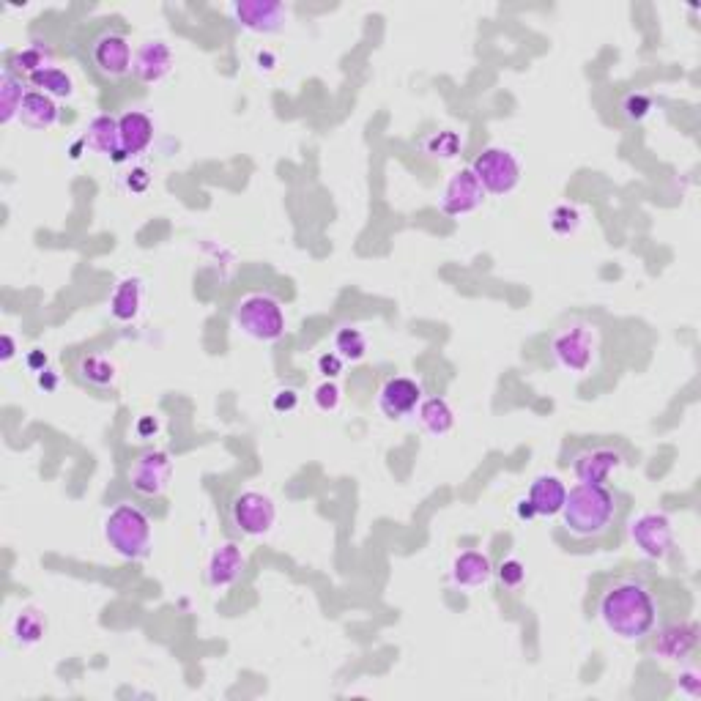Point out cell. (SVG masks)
I'll return each mask as SVG.
<instances>
[{
	"label": "cell",
	"mask_w": 701,
	"mask_h": 701,
	"mask_svg": "<svg viewBox=\"0 0 701 701\" xmlns=\"http://www.w3.org/2000/svg\"><path fill=\"white\" fill-rule=\"evenodd\" d=\"M452 584L458 589H480L493 578V565L482 551H463L452 559Z\"/></svg>",
	"instance_id": "e0dca14e"
},
{
	"label": "cell",
	"mask_w": 701,
	"mask_h": 701,
	"mask_svg": "<svg viewBox=\"0 0 701 701\" xmlns=\"http://www.w3.org/2000/svg\"><path fill=\"white\" fill-rule=\"evenodd\" d=\"M649 113H652V99L644 91H630L619 102V116L625 118L628 124H641Z\"/></svg>",
	"instance_id": "1f68e13d"
},
{
	"label": "cell",
	"mask_w": 701,
	"mask_h": 701,
	"mask_svg": "<svg viewBox=\"0 0 701 701\" xmlns=\"http://www.w3.org/2000/svg\"><path fill=\"white\" fill-rule=\"evenodd\" d=\"M231 14L236 25L252 33L283 31L288 20V9L277 0H241V3H233Z\"/></svg>",
	"instance_id": "7c38bea8"
},
{
	"label": "cell",
	"mask_w": 701,
	"mask_h": 701,
	"mask_svg": "<svg viewBox=\"0 0 701 701\" xmlns=\"http://www.w3.org/2000/svg\"><path fill=\"white\" fill-rule=\"evenodd\" d=\"M173 69V53L165 42H146L135 53V74L143 83H159Z\"/></svg>",
	"instance_id": "ffe728a7"
},
{
	"label": "cell",
	"mask_w": 701,
	"mask_h": 701,
	"mask_svg": "<svg viewBox=\"0 0 701 701\" xmlns=\"http://www.w3.org/2000/svg\"><path fill=\"white\" fill-rule=\"evenodd\" d=\"M597 617L614 639L641 641L652 636L658 625V603L647 581L622 576L603 589L597 600Z\"/></svg>",
	"instance_id": "6da1fadb"
},
{
	"label": "cell",
	"mask_w": 701,
	"mask_h": 701,
	"mask_svg": "<svg viewBox=\"0 0 701 701\" xmlns=\"http://www.w3.org/2000/svg\"><path fill=\"white\" fill-rule=\"evenodd\" d=\"M44 633H47V622L36 608H22L11 622V636L20 647H36L44 639Z\"/></svg>",
	"instance_id": "83f0119b"
},
{
	"label": "cell",
	"mask_w": 701,
	"mask_h": 701,
	"mask_svg": "<svg viewBox=\"0 0 701 701\" xmlns=\"http://www.w3.org/2000/svg\"><path fill=\"white\" fill-rule=\"evenodd\" d=\"M143 310V280L140 277H124L116 285V291L110 296V313L121 324L135 321Z\"/></svg>",
	"instance_id": "603a6c76"
},
{
	"label": "cell",
	"mask_w": 701,
	"mask_h": 701,
	"mask_svg": "<svg viewBox=\"0 0 701 701\" xmlns=\"http://www.w3.org/2000/svg\"><path fill=\"white\" fill-rule=\"evenodd\" d=\"M148 184H151V178H148L146 170H135V173H129V178H126V187L132 189V192H146Z\"/></svg>",
	"instance_id": "f35d334b"
},
{
	"label": "cell",
	"mask_w": 701,
	"mask_h": 701,
	"mask_svg": "<svg viewBox=\"0 0 701 701\" xmlns=\"http://www.w3.org/2000/svg\"><path fill=\"white\" fill-rule=\"evenodd\" d=\"M159 430V425L154 422V417H140L137 419V433L143 436V439H148V436H154Z\"/></svg>",
	"instance_id": "60d3db41"
},
{
	"label": "cell",
	"mask_w": 701,
	"mask_h": 701,
	"mask_svg": "<svg viewBox=\"0 0 701 701\" xmlns=\"http://www.w3.org/2000/svg\"><path fill=\"white\" fill-rule=\"evenodd\" d=\"M677 688H680V693H685V696H691V699H699L701 696V677L699 671L693 669H685L677 677Z\"/></svg>",
	"instance_id": "8d00e7d4"
},
{
	"label": "cell",
	"mask_w": 701,
	"mask_h": 701,
	"mask_svg": "<svg viewBox=\"0 0 701 701\" xmlns=\"http://www.w3.org/2000/svg\"><path fill=\"white\" fill-rule=\"evenodd\" d=\"M335 354L343 359V362H362L367 354V337L362 329L356 326H343L335 332Z\"/></svg>",
	"instance_id": "4dcf8cb0"
},
{
	"label": "cell",
	"mask_w": 701,
	"mask_h": 701,
	"mask_svg": "<svg viewBox=\"0 0 701 701\" xmlns=\"http://www.w3.org/2000/svg\"><path fill=\"white\" fill-rule=\"evenodd\" d=\"M233 321L239 326V332L258 343H277L288 326L283 304L269 293H247L244 299H239L233 310Z\"/></svg>",
	"instance_id": "5b68a950"
},
{
	"label": "cell",
	"mask_w": 701,
	"mask_h": 701,
	"mask_svg": "<svg viewBox=\"0 0 701 701\" xmlns=\"http://www.w3.org/2000/svg\"><path fill=\"white\" fill-rule=\"evenodd\" d=\"M88 58L94 63V69L107 80H124L135 72V53L132 44L124 33L102 31L88 47Z\"/></svg>",
	"instance_id": "ba28073f"
},
{
	"label": "cell",
	"mask_w": 701,
	"mask_h": 701,
	"mask_svg": "<svg viewBox=\"0 0 701 701\" xmlns=\"http://www.w3.org/2000/svg\"><path fill=\"white\" fill-rule=\"evenodd\" d=\"M419 146H422V151H425L428 157L447 162V159H455L458 154H461L463 140L458 132L441 129V132H430V135L422 137V143H419Z\"/></svg>",
	"instance_id": "f546056e"
},
{
	"label": "cell",
	"mask_w": 701,
	"mask_h": 701,
	"mask_svg": "<svg viewBox=\"0 0 701 701\" xmlns=\"http://www.w3.org/2000/svg\"><path fill=\"white\" fill-rule=\"evenodd\" d=\"M313 400L318 409L326 411V414H332V411L340 409L343 392H340V387H337L335 381H324V384H318V387H315Z\"/></svg>",
	"instance_id": "e575fe53"
},
{
	"label": "cell",
	"mask_w": 701,
	"mask_h": 701,
	"mask_svg": "<svg viewBox=\"0 0 701 701\" xmlns=\"http://www.w3.org/2000/svg\"><path fill=\"white\" fill-rule=\"evenodd\" d=\"M231 526L241 537H263L277 524V507L272 496L261 491H241L231 502Z\"/></svg>",
	"instance_id": "52a82bcc"
},
{
	"label": "cell",
	"mask_w": 701,
	"mask_h": 701,
	"mask_svg": "<svg viewBox=\"0 0 701 701\" xmlns=\"http://www.w3.org/2000/svg\"><path fill=\"white\" fill-rule=\"evenodd\" d=\"M47 66H53V47H47V42H33L28 47H22L20 53L11 55L9 69L14 74H28L33 77L36 72H42Z\"/></svg>",
	"instance_id": "4316f807"
},
{
	"label": "cell",
	"mask_w": 701,
	"mask_h": 701,
	"mask_svg": "<svg viewBox=\"0 0 701 701\" xmlns=\"http://www.w3.org/2000/svg\"><path fill=\"white\" fill-rule=\"evenodd\" d=\"M485 200V189L474 176V170L463 168L447 181V187L441 192V211L447 217H463L477 211Z\"/></svg>",
	"instance_id": "4fadbf2b"
},
{
	"label": "cell",
	"mask_w": 701,
	"mask_h": 701,
	"mask_svg": "<svg viewBox=\"0 0 701 701\" xmlns=\"http://www.w3.org/2000/svg\"><path fill=\"white\" fill-rule=\"evenodd\" d=\"M85 146L102 154V157L121 159L124 151H121V132H118V118L113 116H96L91 118V124L85 129Z\"/></svg>",
	"instance_id": "7402d4cb"
},
{
	"label": "cell",
	"mask_w": 701,
	"mask_h": 701,
	"mask_svg": "<svg viewBox=\"0 0 701 701\" xmlns=\"http://www.w3.org/2000/svg\"><path fill=\"white\" fill-rule=\"evenodd\" d=\"M28 80H31L33 91H42V94L53 96V99H69L74 94L72 77L63 72V69H58V66H47V69L36 72Z\"/></svg>",
	"instance_id": "f1b7e54d"
},
{
	"label": "cell",
	"mask_w": 701,
	"mask_h": 701,
	"mask_svg": "<svg viewBox=\"0 0 701 701\" xmlns=\"http://www.w3.org/2000/svg\"><path fill=\"white\" fill-rule=\"evenodd\" d=\"M25 96H28V91H25L22 77H17L6 66V72L0 77V121L3 124L9 126L14 118H20V107L25 102Z\"/></svg>",
	"instance_id": "484cf974"
},
{
	"label": "cell",
	"mask_w": 701,
	"mask_h": 701,
	"mask_svg": "<svg viewBox=\"0 0 701 701\" xmlns=\"http://www.w3.org/2000/svg\"><path fill=\"white\" fill-rule=\"evenodd\" d=\"M105 540L126 562H140L151 554V521L137 504H118L105 518Z\"/></svg>",
	"instance_id": "277c9868"
},
{
	"label": "cell",
	"mask_w": 701,
	"mask_h": 701,
	"mask_svg": "<svg viewBox=\"0 0 701 701\" xmlns=\"http://www.w3.org/2000/svg\"><path fill=\"white\" fill-rule=\"evenodd\" d=\"M526 499L534 507V515L537 518H554V515L562 513V504L567 499L565 482L554 477V474H540L537 480L529 485V493Z\"/></svg>",
	"instance_id": "ac0fdd59"
},
{
	"label": "cell",
	"mask_w": 701,
	"mask_h": 701,
	"mask_svg": "<svg viewBox=\"0 0 701 701\" xmlns=\"http://www.w3.org/2000/svg\"><path fill=\"white\" fill-rule=\"evenodd\" d=\"M272 406L274 411H293L296 406H299V395H296V389H277L272 398Z\"/></svg>",
	"instance_id": "74e56055"
},
{
	"label": "cell",
	"mask_w": 701,
	"mask_h": 701,
	"mask_svg": "<svg viewBox=\"0 0 701 701\" xmlns=\"http://www.w3.org/2000/svg\"><path fill=\"white\" fill-rule=\"evenodd\" d=\"M474 176L485 189V195H510L521 184V159L510 148L488 146L471 162Z\"/></svg>",
	"instance_id": "8992f818"
},
{
	"label": "cell",
	"mask_w": 701,
	"mask_h": 701,
	"mask_svg": "<svg viewBox=\"0 0 701 701\" xmlns=\"http://www.w3.org/2000/svg\"><path fill=\"white\" fill-rule=\"evenodd\" d=\"M515 515H518L521 521H534V518H537V515H534V507L529 504V499H526V496L515 502Z\"/></svg>",
	"instance_id": "b9f144b4"
},
{
	"label": "cell",
	"mask_w": 701,
	"mask_h": 701,
	"mask_svg": "<svg viewBox=\"0 0 701 701\" xmlns=\"http://www.w3.org/2000/svg\"><path fill=\"white\" fill-rule=\"evenodd\" d=\"M548 225H551V231H554L556 236H573V233L578 231V225H581V214H578L576 206L562 203V206H556V209L548 214Z\"/></svg>",
	"instance_id": "d6a6232c"
},
{
	"label": "cell",
	"mask_w": 701,
	"mask_h": 701,
	"mask_svg": "<svg viewBox=\"0 0 701 701\" xmlns=\"http://www.w3.org/2000/svg\"><path fill=\"white\" fill-rule=\"evenodd\" d=\"M170 477H173V461H170L168 452L162 450H148L140 452L132 466H129V485L132 491L140 493V496H162L165 488L170 485Z\"/></svg>",
	"instance_id": "8fae6325"
},
{
	"label": "cell",
	"mask_w": 701,
	"mask_h": 701,
	"mask_svg": "<svg viewBox=\"0 0 701 701\" xmlns=\"http://www.w3.org/2000/svg\"><path fill=\"white\" fill-rule=\"evenodd\" d=\"M619 499L608 485H581L567 491L562 504V526L576 540H600L617 521Z\"/></svg>",
	"instance_id": "7a4b0ae2"
},
{
	"label": "cell",
	"mask_w": 701,
	"mask_h": 701,
	"mask_svg": "<svg viewBox=\"0 0 701 701\" xmlns=\"http://www.w3.org/2000/svg\"><path fill=\"white\" fill-rule=\"evenodd\" d=\"M28 367H31L33 373H42V370H47V354L39 351V348L31 351V354H28Z\"/></svg>",
	"instance_id": "ab89813d"
},
{
	"label": "cell",
	"mask_w": 701,
	"mask_h": 701,
	"mask_svg": "<svg viewBox=\"0 0 701 701\" xmlns=\"http://www.w3.org/2000/svg\"><path fill=\"white\" fill-rule=\"evenodd\" d=\"M343 367H346V362H343L335 351H326V354L318 356V373H321L326 381H335V378H340Z\"/></svg>",
	"instance_id": "d590c367"
},
{
	"label": "cell",
	"mask_w": 701,
	"mask_h": 701,
	"mask_svg": "<svg viewBox=\"0 0 701 701\" xmlns=\"http://www.w3.org/2000/svg\"><path fill=\"white\" fill-rule=\"evenodd\" d=\"M419 425L428 430L430 436H447L455 428V414H452L450 403L444 398H428L419 403L417 409Z\"/></svg>",
	"instance_id": "d4e9b609"
},
{
	"label": "cell",
	"mask_w": 701,
	"mask_h": 701,
	"mask_svg": "<svg viewBox=\"0 0 701 701\" xmlns=\"http://www.w3.org/2000/svg\"><path fill=\"white\" fill-rule=\"evenodd\" d=\"M0 343H3V354H0V362H3V365H9L11 359H14V354H17V348H14V337L3 335L0 337Z\"/></svg>",
	"instance_id": "7bdbcfd3"
},
{
	"label": "cell",
	"mask_w": 701,
	"mask_h": 701,
	"mask_svg": "<svg viewBox=\"0 0 701 701\" xmlns=\"http://www.w3.org/2000/svg\"><path fill=\"white\" fill-rule=\"evenodd\" d=\"M630 540L641 554L655 562H663L674 548V529L671 521L663 513H641L630 521Z\"/></svg>",
	"instance_id": "30bf717a"
},
{
	"label": "cell",
	"mask_w": 701,
	"mask_h": 701,
	"mask_svg": "<svg viewBox=\"0 0 701 701\" xmlns=\"http://www.w3.org/2000/svg\"><path fill=\"white\" fill-rule=\"evenodd\" d=\"M493 576H496V581H499V586H502V589H507V592H515V589H521V586H524L526 565L521 562V559L510 556V559H504L502 565L493 570Z\"/></svg>",
	"instance_id": "836d02e7"
},
{
	"label": "cell",
	"mask_w": 701,
	"mask_h": 701,
	"mask_svg": "<svg viewBox=\"0 0 701 701\" xmlns=\"http://www.w3.org/2000/svg\"><path fill=\"white\" fill-rule=\"evenodd\" d=\"M77 378L83 381L85 387L94 389H110L116 384V362L105 354H83L77 359Z\"/></svg>",
	"instance_id": "cb8c5ba5"
},
{
	"label": "cell",
	"mask_w": 701,
	"mask_h": 701,
	"mask_svg": "<svg viewBox=\"0 0 701 701\" xmlns=\"http://www.w3.org/2000/svg\"><path fill=\"white\" fill-rule=\"evenodd\" d=\"M422 403V387L414 378L395 376L378 392V409L384 411V417L403 419L414 414Z\"/></svg>",
	"instance_id": "5bb4252c"
},
{
	"label": "cell",
	"mask_w": 701,
	"mask_h": 701,
	"mask_svg": "<svg viewBox=\"0 0 701 701\" xmlns=\"http://www.w3.org/2000/svg\"><path fill=\"white\" fill-rule=\"evenodd\" d=\"M58 118H61V107H58L53 96L42 94V91H28L17 121L33 129V132H47V129H53L58 124Z\"/></svg>",
	"instance_id": "44dd1931"
},
{
	"label": "cell",
	"mask_w": 701,
	"mask_h": 701,
	"mask_svg": "<svg viewBox=\"0 0 701 701\" xmlns=\"http://www.w3.org/2000/svg\"><path fill=\"white\" fill-rule=\"evenodd\" d=\"M699 647V628L693 622H674L652 639V655L663 660H688Z\"/></svg>",
	"instance_id": "9a60e30c"
},
{
	"label": "cell",
	"mask_w": 701,
	"mask_h": 701,
	"mask_svg": "<svg viewBox=\"0 0 701 701\" xmlns=\"http://www.w3.org/2000/svg\"><path fill=\"white\" fill-rule=\"evenodd\" d=\"M244 570H247V556L241 551V545L225 543L211 554V562L206 567V581H209L211 589H231V586L239 584Z\"/></svg>",
	"instance_id": "2e32d148"
},
{
	"label": "cell",
	"mask_w": 701,
	"mask_h": 701,
	"mask_svg": "<svg viewBox=\"0 0 701 701\" xmlns=\"http://www.w3.org/2000/svg\"><path fill=\"white\" fill-rule=\"evenodd\" d=\"M625 466V455L611 444H589L573 455L570 471L581 485H606L608 477Z\"/></svg>",
	"instance_id": "9c48e42d"
},
{
	"label": "cell",
	"mask_w": 701,
	"mask_h": 701,
	"mask_svg": "<svg viewBox=\"0 0 701 701\" xmlns=\"http://www.w3.org/2000/svg\"><path fill=\"white\" fill-rule=\"evenodd\" d=\"M548 348H551V356L562 370L573 373V376H586L597 365L600 337H597V329L589 321L573 318L570 324L556 329Z\"/></svg>",
	"instance_id": "3957f363"
},
{
	"label": "cell",
	"mask_w": 701,
	"mask_h": 701,
	"mask_svg": "<svg viewBox=\"0 0 701 701\" xmlns=\"http://www.w3.org/2000/svg\"><path fill=\"white\" fill-rule=\"evenodd\" d=\"M118 132H121V151H124V157H137L154 140V121L146 113H140V110H129V113L118 118Z\"/></svg>",
	"instance_id": "d6986e66"
},
{
	"label": "cell",
	"mask_w": 701,
	"mask_h": 701,
	"mask_svg": "<svg viewBox=\"0 0 701 701\" xmlns=\"http://www.w3.org/2000/svg\"><path fill=\"white\" fill-rule=\"evenodd\" d=\"M39 387H42L44 392H55V387H58V376H55L53 370H42V373H39Z\"/></svg>",
	"instance_id": "ee69618b"
}]
</instances>
